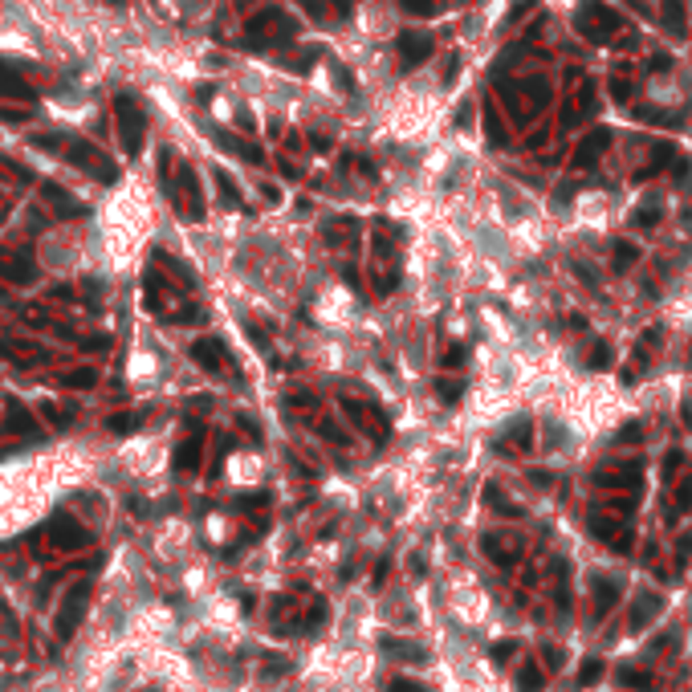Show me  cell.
Here are the masks:
<instances>
[{"instance_id": "obj_1", "label": "cell", "mask_w": 692, "mask_h": 692, "mask_svg": "<svg viewBox=\"0 0 692 692\" xmlns=\"http://www.w3.org/2000/svg\"><path fill=\"white\" fill-rule=\"evenodd\" d=\"M62 155H66L69 163L82 167L90 180H98V183H115L118 180L115 159H110L102 147H94L90 139H66V143H62Z\"/></svg>"}, {"instance_id": "obj_2", "label": "cell", "mask_w": 692, "mask_h": 692, "mask_svg": "<svg viewBox=\"0 0 692 692\" xmlns=\"http://www.w3.org/2000/svg\"><path fill=\"white\" fill-rule=\"evenodd\" d=\"M115 115H118V134H122L127 155H139V151H143V131H147L143 106H139L131 94H118V98H115Z\"/></svg>"}, {"instance_id": "obj_3", "label": "cell", "mask_w": 692, "mask_h": 692, "mask_svg": "<svg viewBox=\"0 0 692 692\" xmlns=\"http://www.w3.org/2000/svg\"><path fill=\"white\" fill-rule=\"evenodd\" d=\"M248 37H257L265 45H285V41L294 37V21L285 17L277 4H269V8L257 13V17H248Z\"/></svg>"}, {"instance_id": "obj_4", "label": "cell", "mask_w": 692, "mask_h": 692, "mask_svg": "<svg viewBox=\"0 0 692 692\" xmlns=\"http://www.w3.org/2000/svg\"><path fill=\"white\" fill-rule=\"evenodd\" d=\"M619 25H623V21H619V13H611L607 4H591V8L578 17V29L591 37V41H603V37L615 33Z\"/></svg>"}, {"instance_id": "obj_5", "label": "cell", "mask_w": 692, "mask_h": 692, "mask_svg": "<svg viewBox=\"0 0 692 692\" xmlns=\"http://www.w3.org/2000/svg\"><path fill=\"white\" fill-rule=\"evenodd\" d=\"M86 599H90V582H78V587L66 594L62 615H57V635H62V640H69V631L78 627V619H82V611H86Z\"/></svg>"}, {"instance_id": "obj_6", "label": "cell", "mask_w": 692, "mask_h": 692, "mask_svg": "<svg viewBox=\"0 0 692 692\" xmlns=\"http://www.w3.org/2000/svg\"><path fill=\"white\" fill-rule=\"evenodd\" d=\"M37 277L29 253H0V281H13V285H29Z\"/></svg>"}, {"instance_id": "obj_7", "label": "cell", "mask_w": 692, "mask_h": 692, "mask_svg": "<svg viewBox=\"0 0 692 692\" xmlns=\"http://www.w3.org/2000/svg\"><path fill=\"white\" fill-rule=\"evenodd\" d=\"M192 359H196L204 371H212V375L229 363V354H224V342H220V338H196V342H192Z\"/></svg>"}, {"instance_id": "obj_8", "label": "cell", "mask_w": 692, "mask_h": 692, "mask_svg": "<svg viewBox=\"0 0 692 692\" xmlns=\"http://www.w3.org/2000/svg\"><path fill=\"white\" fill-rule=\"evenodd\" d=\"M200 461H204V428H192V436L175 448V468L180 473H196Z\"/></svg>"}, {"instance_id": "obj_9", "label": "cell", "mask_w": 692, "mask_h": 692, "mask_svg": "<svg viewBox=\"0 0 692 692\" xmlns=\"http://www.w3.org/2000/svg\"><path fill=\"white\" fill-rule=\"evenodd\" d=\"M607 143H611V131H591L582 143H578V151H575V159L570 163L578 167V171H587V167H594V159L607 151Z\"/></svg>"}, {"instance_id": "obj_10", "label": "cell", "mask_w": 692, "mask_h": 692, "mask_svg": "<svg viewBox=\"0 0 692 692\" xmlns=\"http://www.w3.org/2000/svg\"><path fill=\"white\" fill-rule=\"evenodd\" d=\"M428 53H432V37H424V33H403L399 37V62L408 69L420 66V62H428Z\"/></svg>"}, {"instance_id": "obj_11", "label": "cell", "mask_w": 692, "mask_h": 692, "mask_svg": "<svg viewBox=\"0 0 692 692\" xmlns=\"http://www.w3.org/2000/svg\"><path fill=\"white\" fill-rule=\"evenodd\" d=\"M0 359H13L17 367H33L37 359H45V350L33 342H17V338H0Z\"/></svg>"}, {"instance_id": "obj_12", "label": "cell", "mask_w": 692, "mask_h": 692, "mask_svg": "<svg viewBox=\"0 0 692 692\" xmlns=\"http://www.w3.org/2000/svg\"><path fill=\"white\" fill-rule=\"evenodd\" d=\"M0 94H4V98H33V86L25 82L21 69H13L8 62H0Z\"/></svg>"}, {"instance_id": "obj_13", "label": "cell", "mask_w": 692, "mask_h": 692, "mask_svg": "<svg viewBox=\"0 0 692 692\" xmlns=\"http://www.w3.org/2000/svg\"><path fill=\"white\" fill-rule=\"evenodd\" d=\"M50 534L57 538V546H69V550H78V546L90 542V534L78 529V521H66V517H57V521L50 526Z\"/></svg>"}, {"instance_id": "obj_14", "label": "cell", "mask_w": 692, "mask_h": 692, "mask_svg": "<svg viewBox=\"0 0 692 692\" xmlns=\"http://www.w3.org/2000/svg\"><path fill=\"white\" fill-rule=\"evenodd\" d=\"M41 192L53 200V208H57V212H66V216H82V212H86L82 204H74V196H69L66 188H57V183H45Z\"/></svg>"}, {"instance_id": "obj_15", "label": "cell", "mask_w": 692, "mask_h": 692, "mask_svg": "<svg viewBox=\"0 0 692 692\" xmlns=\"http://www.w3.org/2000/svg\"><path fill=\"white\" fill-rule=\"evenodd\" d=\"M62 383H66V387H74V391H90V387L98 383V367H74V371H66V375H62Z\"/></svg>"}, {"instance_id": "obj_16", "label": "cell", "mask_w": 692, "mask_h": 692, "mask_svg": "<svg viewBox=\"0 0 692 692\" xmlns=\"http://www.w3.org/2000/svg\"><path fill=\"white\" fill-rule=\"evenodd\" d=\"M220 147L232 151V155H241V159H248V163H265V151L253 147V143H241V139H232V134H220Z\"/></svg>"}, {"instance_id": "obj_17", "label": "cell", "mask_w": 692, "mask_h": 692, "mask_svg": "<svg viewBox=\"0 0 692 692\" xmlns=\"http://www.w3.org/2000/svg\"><path fill=\"white\" fill-rule=\"evenodd\" d=\"M8 432H21V436L37 432V420H33L29 412H25L21 403H13V399H8Z\"/></svg>"}, {"instance_id": "obj_18", "label": "cell", "mask_w": 692, "mask_h": 692, "mask_svg": "<svg viewBox=\"0 0 692 692\" xmlns=\"http://www.w3.org/2000/svg\"><path fill=\"white\" fill-rule=\"evenodd\" d=\"M216 188H220V200L229 204V208H245V200H241V188L224 175V171H216Z\"/></svg>"}, {"instance_id": "obj_19", "label": "cell", "mask_w": 692, "mask_h": 692, "mask_svg": "<svg viewBox=\"0 0 692 692\" xmlns=\"http://www.w3.org/2000/svg\"><path fill=\"white\" fill-rule=\"evenodd\" d=\"M383 652H387V656H396V659H415V664L424 659V652H420V647H412V643H403V640H383Z\"/></svg>"}, {"instance_id": "obj_20", "label": "cell", "mask_w": 692, "mask_h": 692, "mask_svg": "<svg viewBox=\"0 0 692 692\" xmlns=\"http://www.w3.org/2000/svg\"><path fill=\"white\" fill-rule=\"evenodd\" d=\"M664 21H668V29H672L676 37H684V8H680V0H668V8H664Z\"/></svg>"}, {"instance_id": "obj_21", "label": "cell", "mask_w": 692, "mask_h": 692, "mask_svg": "<svg viewBox=\"0 0 692 692\" xmlns=\"http://www.w3.org/2000/svg\"><path fill=\"white\" fill-rule=\"evenodd\" d=\"M517 688H521V692H538V688H542V672H538V664H526V668H521Z\"/></svg>"}, {"instance_id": "obj_22", "label": "cell", "mask_w": 692, "mask_h": 692, "mask_svg": "<svg viewBox=\"0 0 692 692\" xmlns=\"http://www.w3.org/2000/svg\"><path fill=\"white\" fill-rule=\"evenodd\" d=\"M139 424H143V415H134V412H118V415L106 420V428H110V432H131V428H139Z\"/></svg>"}, {"instance_id": "obj_23", "label": "cell", "mask_w": 692, "mask_h": 692, "mask_svg": "<svg viewBox=\"0 0 692 692\" xmlns=\"http://www.w3.org/2000/svg\"><path fill=\"white\" fill-rule=\"evenodd\" d=\"M350 229H354V220H350V216H346V220H334V224H326V245H342Z\"/></svg>"}, {"instance_id": "obj_24", "label": "cell", "mask_w": 692, "mask_h": 692, "mask_svg": "<svg viewBox=\"0 0 692 692\" xmlns=\"http://www.w3.org/2000/svg\"><path fill=\"white\" fill-rule=\"evenodd\" d=\"M485 131H489V143H497V147L505 143V131H501V118L493 115V106L485 110Z\"/></svg>"}, {"instance_id": "obj_25", "label": "cell", "mask_w": 692, "mask_h": 692, "mask_svg": "<svg viewBox=\"0 0 692 692\" xmlns=\"http://www.w3.org/2000/svg\"><path fill=\"white\" fill-rule=\"evenodd\" d=\"M318 432H322L326 440H334V444H350V440H346V432H338V424H334V420H318Z\"/></svg>"}, {"instance_id": "obj_26", "label": "cell", "mask_w": 692, "mask_h": 692, "mask_svg": "<svg viewBox=\"0 0 692 692\" xmlns=\"http://www.w3.org/2000/svg\"><path fill=\"white\" fill-rule=\"evenodd\" d=\"M436 391H440V399H444V403H456L464 387H461V383H452V379H440V383H436Z\"/></svg>"}, {"instance_id": "obj_27", "label": "cell", "mask_w": 692, "mask_h": 692, "mask_svg": "<svg viewBox=\"0 0 692 692\" xmlns=\"http://www.w3.org/2000/svg\"><path fill=\"white\" fill-rule=\"evenodd\" d=\"M635 257H640V253H635L631 245H615V269H627Z\"/></svg>"}, {"instance_id": "obj_28", "label": "cell", "mask_w": 692, "mask_h": 692, "mask_svg": "<svg viewBox=\"0 0 692 692\" xmlns=\"http://www.w3.org/2000/svg\"><path fill=\"white\" fill-rule=\"evenodd\" d=\"M607 363H611V346H607V342H599V346L591 350V367H594V371H603Z\"/></svg>"}, {"instance_id": "obj_29", "label": "cell", "mask_w": 692, "mask_h": 692, "mask_svg": "<svg viewBox=\"0 0 692 692\" xmlns=\"http://www.w3.org/2000/svg\"><path fill=\"white\" fill-rule=\"evenodd\" d=\"M297 4L306 8V17H310V21H318V25L326 21V8H322V0H297Z\"/></svg>"}, {"instance_id": "obj_30", "label": "cell", "mask_w": 692, "mask_h": 692, "mask_svg": "<svg viewBox=\"0 0 692 692\" xmlns=\"http://www.w3.org/2000/svg\"><path fill=\"white\" fill-rule=\"evenodd\" d=\"M656 220H659V212H656V208H643V212H635V216H631V224H635V229H652Z\"/></svg>"}, {"instance_id": "obj_31", "label": "cell", "mask_w": 692, "mask_h": 692, "mask_svg": "<svg viewBox=\"0 0 692 692\" xmlns=\"http://www.w3.org/2000/svg\"><path fill=\"white\" fill-rule=\"evenodd\" d=\"M29 147H41V151H62V139H53V134H33V139H29Z\"/></svg>"}, {"instance_id": "obj_32", "label": "cell", "mask_w": 692, "mask_h": 692, "mask_svg": "<svg viewBox=\"0 0 692 692\" xmlns=\"http://www.w3.org/2000/svg\"><path fill=\"white\" fill-rule=\"evenodd\" d=\"M599 672H603V664H599V659H587L578 680H582V684H594V680H599Z\"/></svg>"}, {"instance_id": "obj_33", "label": "cell", "mask_w": 692, "mask_h": 692, "mask_svg": "<svg viewBox=\"0 0 692 692\" xmlns=\"http://www.w3.org/2000/svg\"><path fill=\"white\" fill-rule=\"evenodd\" d=\"M403 4H408V13H420V17H428L432 8H436L432 0H403Z\"/></svg>"}, {"instance_id": "obj_34", "label": "cell", "mask_w": 692, "mask_h": 692, "mask_svg": "<svg viewBox=\"0 0 692 692\" xmlns=\"http://www.w3.org/2000/svg\"><path fill=\"white\" fill-rule=\"evenodd\" d=\"M29 118V110H8V106H0V122H25Z\"/></svg>"}, {"instance_id": "obj_35", "label": "cell", "mask_w": 692, "mask_h": 692, "mask_svg": "<svg viewBox=\"0 0 692 692\" xmlns=\"http://www.w3.org/2000/svg\"><path fill=\"white\" fill-rule=\"evenodd\" d=\"M461 363H464V346H452L444 354V367H461Z\"/></svg>"}, {"instance_id": "obj_36", "label": "cell", "mask_w": 692, "mask_h": 692, "mask_svg": "<svg viewBox=\"0 0 692 692\" xmlns=\"http://www.w3.org/2000/svg\"><path fill=\"white\" fill-rule=\"evenodd\" d=\"M330 69H334V78H338V86H342V90H354V82H350V74H346L342 66H330Z\"/></svg>"}, {"instance_id": "obj_37", "label": "cell", "mask_w": 692, "mask_h": 692, "mask_svg": "<svg viewBox=\"0 0 692 692\" xmlns=\"http://www.w3.org/2000/svg\"><path fill=\"white\" fill-rule=\"evenodd\" d=\"M41 412L50 415V420H53V424H57V428L66 424V412H57V408H50V403H41Z\"/></svg>"}, {"instance_id": "obj_38", "label": "cell", "mask_w": 692, "mask_h": 692, "mask_svg": "<svg viewBox=\"0 0 692 692\" xmlns=\"http://www.w3.org/2000/svg\"><path fill=\"white\" fill-rule=\"evenodd\" d=\"M236 420H241V428H245L248 436H253V440H257V436H261V432H257V424H253V420H248V415H236Z\"/></svg>"}, {"instance_id": "obj_39", "label": "cell", "mask_w": 692, "mask_h": 692, "mask_svg": "<svg viewBox=\"0 0 692 692\" xmlns=\"http://www.w3.org/2000/svg\"><path fill=\"white\" fill-rule=\"evenodd\" d=\"M611 90H615V98H631V86L627 82H611Z\"/></svg>"}, {"instance_id": "obj_40", "label": "cell", "mask_w": 692, "mask_h": 692, "mask_svg": "<svg viewBox=\"0 0 692 692\" xmlns=\"http://www.w3.org/2000/svg\"><path fill=\"white\" fill-rule=\"evenodd\" d=\"M513 656V643H501V647H493V659H509Z\"/></svg>"}, {"instance_id": "obj_41", "label": "cell", "mask_w": 692, "mask_h": 692, "mask_svg": "<svg viewBox=\"0 0 692 692\" xmlns=\"http://www.w3.org/2000/svg\"><path fill=\"white\" fill-rule=\"evenodd\" d=\"M310 143H313V147H318V151H330V139H326V134H313Z\"/></svg>"}, {"instance_id": "obj_42", "label": "cell", "mask_w": 692, "mask_h": 692, "mask_svg": "<svg viewBox=\"0 0 692 692\" xmlns=\"http://www.w3.org/2000/svg\"><path fill=\"white\" fill-rule=\"evenodd\" d=\"M664 69H668V57H664V53H659L656 62H652V74H664Z\"/></svg>"}, {"instance_id": "obj_43", "label": "cell", "mask_w": 692, "mask_h": 692, "mask_svg": "<svg viewBox=\"0 0 692 692\" xmlns=\"http://www.w3.org/2000/svg\"><path fill=\"white\" fill-rule=\"evenodd\" d=\"M391 692H420L415 684H408V680H399V684H391Z\"/></svg>"}]
</instances>
